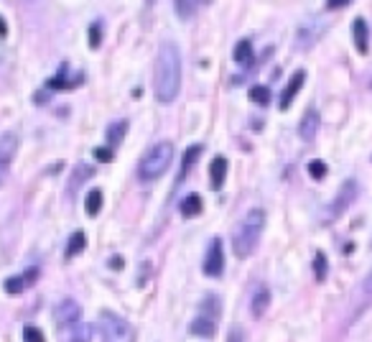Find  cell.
<instances>
[{
  "label": "cell",
  "mask_w": 372,
  "mask_h": 342,
  "mask_svg": "<svg viewBox=\"0 0 372 342\" xmlns=\"http://www.w3.org/2000/svg\"><path fill=\"white\" fill-rule=\"evenodd\" d=\"M181 89V51L174 41H163L153 67V92L163 105L174 103Z\"/></svg>",
  "instance_id": "obj_1"
},
{
  "label": "cell",
  "mask_w": 372,
  "mask_h": 342,
  "mask_svg": "<svg viewBox=\"0 0 372 342\" xmlns=\"http://www.w3.org/2000/svg\"><path fill=\"white\" fill-rule=\"evenodd\" d=\"M265 210L255 207L250 212H245V217L235 225V232H232V250L238 258H247V255L255 253V248L260 246V238L265 232Z\"/></svg>",
  "instance_id": "obj_2"
},
{
  "label": "cell",
  "mask_w": 372,
  "mask_h": 342,
  "mask_svg": "<svg viewBox=\"0 0 372 342\" xmlns=\"http://www.w3.org/2000/svg\"><path fill=\"white\" fill-rule=\"evenodd\" d=\"M171 161H174V144L171 141H161V144L153 146L151 151L141 159V164H138V179L141 182H156V179H161L168 171Z\"/></svg>",
  "instance_id": "obj_3"
},
{
  "label": "cell",
  "mask_w": 372,
  "mask_h": 342,
  "mask_svg": "<svg viewBox=\"0 0 372 342\" xmlns=\"http://www.w3.org/2000/svg\"><path fill=\"white\" fill-rule=\"evenodd\" d=\"M105 342H135V327L125 317H118L112 311H103L100 317Z\"/></svg>",
  "instance_id": "obj_4"
},
{
  "label": "cell",
  "mask_w": 372,
  "mask_h": 342,
  "mask_svg": "<svg viewBox=\"0 0 372 342\" xmlns=\"http://www.w3.org/2000/svg\"><path fill=\"white\" fill-rule=\"evenodd\" d=\"M18 153V138L16 133H0V187L6 184L10 171V164Z\"/></svg>",
  "instance_id": "obj_5"
},
{
  "label": "cell",
  "mask_w": 372,
  "mask_h": 342,
  "mask_svg": "<svg viewBox=\"0 0 372 342\" xmlns=\"http://www.w3.org/2000/svg\"><path fill=\"white\" fill-rule=\"evenodd\" d=\"M202 268H204V273L212 276V279H220L222 276V271H224V248H222L220 238H212V243H209V248H206V253H204Z\"/></svg>",
  "instance_id": "obj_6"
},
{
  "label": "cell",
  "mask_w": 372,
  "mask_h": 342,
  "mask_svg": "<svg viewBox=\"0 0 372 342\" xmlns=\"http://www.w3.org/2000/svg\"><path fill=\"white\" fill-rule=\"evenodd\" d=\"M324 28L326 26L321 18H309V21H303V24L299 26V31H296V46L311 49L321 36H324Z\"/></svg>",
  "instance_id": "obj_7"
},
{
  "label": "cell",
  "mask_w": 372,
  "mask_h": 342,
  "mask_svg": "<svg viewBox=\"0 0 372 342\" xmlns=\"http://www.w3.org/2000/svg\"><path fill=\"white\" fill-rule=\"evenodd\" d=\"M82 317V307L71 296H64L62 302H56L54 307V319L59 327H69V325H80Z\"/></svg>",
  "instance_id": "obj_8"
},
{
  "label": "cell",
  "mask_w": 372,
  "mask_h": 342,
  "mask_svg": "<svg viewBox=\"0 0 372 342\" xmlns=\"http://www.w3.org/2000/svg\"><path fill=\"white\" fill-rule=\"evenodd\" d=\"M36 279H39V268H28L24 271V273H18V276H10V279H6V284H3V289L8 291V294H24L26 289H31L33 284H36Z\"/></svg>",
  "instance_id": "obj_9"
},
{
  "label": "cell",
  "mask_w": 372,
  "mask_h": 342,
  "mask_svg": "<svg viewBox=\"0 0 372 342\" xmlns=\"http://www.w3.org/2000/svg\"><path fill=\"white\" fill-rule=\"evenodd\" d=\"M303 82H306V72H296L291 77V82L285 85V89H283V95H281V100H278V108L281 110H285L288 105L296 100V95H299V89L303 87Z\"/></svg>",
  "instance_id": "obj_10"
},
{
  "label": "cell",
  "mask_w": 372,
  "mask_h": 342,
  "mask_svg": "<svg viewBox=\"0 0 372 342\" xmlns=\"http://www.w3.org/2000/svg\"><path fill=\"white\" fill-rule=\"evenodd\" d=\"M357 197V182H344L342 184V189H339V197H337V202H334V207H332V217H337L339 212H344V210L355 202Z\"/></svg>",
  "instance_id": "obj_11"
},
{
  "label": "cell",
  "mask_w": 372,
  "mask_h": 342,
  "mask_svg": "<svg viewBox=\"0 0 372 342\" xmlns=\"http://www.w3.org/2000/svg\"><path fill=\"white\" fill-rule=\"evenodd\" d=\"M199 317H206L212 319V322H220V314H222V304H220V296L217 294H206L202 302H199Z\"/></svg>",
  "instance_id": "obj_12"
},
{
  "label": "cell",
  "mask_w": 372,
  "mask_h": 342,
  "mask_svg": "<svg viewBox=\"0 0 372 342\" xmlns=\"http://www.w3.org/2000/svg\"><path fill=\"white\" fill-rule=\"evenodd\" d=\"M270 307V291L268 287H258L255 289L253 299H250V311H253V317H263Z\"/></svg>",
  "instance_id": "obj_13"
},
{
  "label": "cell",
  "mask_w": 372,
  "mask_h": 342,
  "mask_svg": "<svg viewBox=\"0 0 372 342\" xmlns=\"http://www.w3.org/2000/svg\"><path fill=\"white\" fill-rule=\"evenodd\" d=\"M319 130V112L317 110H309L306 115L301 118V126H299V135H301V141H314V135Z\"/></svg>",
  "instance_id": "obj_14"
},
{
  "label": "cell",
  "mask_w": 372,
  "mask_h": 342,
  "mask_svg": "<svg viewBox=\"0 0 372 342\" xmlns=\"http://www.w3.org/2000/svg\"><path fill=\"white\" fill-rule=\"evenodd\" d=\"M209 179H212V189H222V184L227 179V159H217L212 161V166H209Z\"/></svg>",
  "instance_id": "obj_15"
},
{
  "label": "cell",
  "mask_w": 372,
  "mask_h": 342,
  "mask_svg": "<svg viewBox=\"0 0 372 342\" xmlns=\"http://www.w3.org/2000/svg\"><path fill=\"white\" fill-rule=\"evenodd\" d=\"M217 325L220 322H212V319L206 317H194V322H191V334H197V337H214V332H217Z\"/></svg>",
  "instance_id": "obj_16"
},
{
  "label": "cell",
  "mask_w": 372,
  "mask_h": 342,
  "mask_svg": "<svg viewBox=\"0 0 372 342\" xmlns=\"http://www.w3.org/2000/svg\"><path fill=\"white\" fill-rule=\"evenodd\" d=\"M367 36H370V31H367V24H364V18H357L355 21V46L360 54H367V49H370V44H367Z\"/></svg>",
  "instance_id": "obj_17"
},
{
  "label": "cell",
  "mask_w": 372,
  "mask_h": 342,
  "mask_svg": "<svg viewBox=\"0 0 372 342\" xmlns=\"http://www.w3.org/2000/svg\"><path fill=\"white\" fill-rule=\"evenodd\" d=\"M181 215L184 217H197L202 215V197L199 194H186V197L181 199Z\"/></svg>",
  "instance_id": "obj_18"
},
{
  "label": "cell",
  "mask_w": 372,
  "mask_h": 342,
  "mask_svg": "<svg viewBox=\"0 0 372 342\" xmlns=\"http://www.w3.org/2000/svg\"><path fill=\"white\" fill-rule=\"evenodd\" d=\"M85 248H87V235H85L82 230L74 232V235L69 238V243H67V255H69V258H74V255H80Z\"/></svg>",
  "instance_id": "obj_19"
},
{
  "label": "cell",
  "mask_w": 372,
  "mask_h": 342,
  "mask_svg": "<svg viewBox=\"0 0 372 342\" xmlns=\"http://www.w3.org/2000/svg\"><path fill=\"white\" fill-rule=\"evenodd\" d=\"M85 207H87V215L89 217H97L100 215V210H103V191L100 189H92L85 199Z\"/></svg>",
  "instance_id": "obj_20"
},
{
  "label": "cell",
  "mask_w": 372,
  "mask_h": 342,
  "mask_svg": "<svg viewBox=\"0 0 372 342\" xmlns=\"http://www.w3.org/2000/svg\"><path fill=\"white\" fill-rule=\"evenodd\" d=\"M199 156H202V146H191V148H186V153H184V159H181V176H186L191 169H194Z\"/></svg>",
  "instance_id": "obj_21"
},
{
  "label": "cell",
  "mask_w": 372,
  "mask_h": 342,
  "mask_svg": "<svg viewBox=\"0 0 372 342\" xmlns=\"http://www.w3.org/2000/svg\"><path fill=\"white\" fill-rule=\"evenodd\" d=\"M125 133H127V120H115V123L107 128V141H110V146H118Z\"/></svg>",
  "instance_id": "obj_22"
},
{
  "label": "cell",
  "mask_w": 372,
  "mask_h": 342,
  "mask_svg": "<svg viewBox=\"0 0 372 342\" xmlns=\"http://www.w3.org/2000/svg\"><path fill=\"white\" fill-rule=\"evenodd\" d=\"M253 59V44H250V39H242L235 46V62L238 64H245V62H250Z\"/></svg>",
  "instance_id": "obj_23"
},
{
  "label": "cell",
  "mask_w": 372,
  "mask_h": 342,
  "mask_svg": "<svg viewBox=\"0 0 372 342\" xmlns=\"http://www.w3.org/2000/svg\"><path fill=\"white\" fill-rule=\"evenodd\" d=\"M176 16L179 18H194V13H197V8H202V3H184V0H176Z\"/></svg>",
  "instance_id": "obj_24"
},
{
  "label": "cell",
  "mask_w": 372,
  "mask_h": 342,
  "mask_svg": "<svg viewBox=\"0 0 372 342\" xmlns=\"http://www.w3.org/2000/svg\"><path fill=\"white\" fill-rule=\"evenodd\" d=\"M247 95H250V100H253L255 105H260V108H268V105H270L268 87H260V85H258V87H253L250 92H247Z\"/></svg>",
  "instance_id": "obj_25"
},
{
  "label": "cell",
  "mask_w": 372,
  "mask_h": 342,
  "mask_svg": "<svg viewBox=\"0 0 372 342\" xmlns=\"http://www.w3.org/2000/svg\"><path fill=\"white\" fill-rule=\"evenodd\" d=\"M89 340H92V325H77L69 334V342H89Z\"/></svg>",
  "instance_id": "obj_26"
},
{
  "label": "cell",
  "mask_w": 372,
  "mask_h": 342,
  "mask_svg": "<svg viewBox=\"0 0 372 342\" xmlns=\"http://www.w3.org/2000/svg\"><path fill=\"white\" fill-rule=\"evenodd\" d=\"M100 41H103V24L95 21V24L89 26V46L100 49Z\"/></svg>",
  "instance_id": "obj_27"
},
{
  "label": "cell",
  "mask_w": 372,
  "mask_h": 342,
  "mask_svg": "<svg viewBox=\"0 0 372 342\" xmlns=\"http://www.w3.org/2000/svg\"><path fill=\"white\" fill-rule=\"evenodd\" d=\"M309 174L314 176V179H324V176L329 174V169H326L324 161H309Z\"/></svg>",
  "instance_id": "obj_28"
},
{
  "label": "cell",
  "mask_w": 372,
  "mask_h": 342,
  "mask_svg": "<svg viewBox=\"0 0 372 342\" xmlns=\"http://www.w3.org/2000/svg\"><path fill=\"white\" fill-rule=\"evenodd\" d=\"M24 342H44V332L39 327H24Z\"/></svg>",
  "instance_id": "obj_29"
},
{
  "label": "cell",
  "mask_w": 372,
  "mask_h": 342,
  "mask_svg": "<svg viewBox=\"0 0 372 342\" xmlns=\"http://www.w3.org/2000/svg\"><path fill=\"white\" fill-rule=\"evenodd\" d=\"M314 271H317L319 281L326 279V255L324 253H317V258H314Z\"/></svg>",
  "instance_id": "obj_30"
},
{
  "label": "cell",
  "mask_w": 372,
  "mask_h": 342,
  "mask_svg": "<svg viewBox=\"0 0 372 342\" xmlns=\"http://www.w3.org/2000/svg\"><path fill=\"white\" fill-rule=\"evenodd\" d=\"M227 342H245V337H242V327H232L230 334H227Z\"/></svg>",
  "instance_id": "obj_31"
},
{
  "label": "cell",
  "mask_w": 372,
  "mask_h": 342,
  "mask_svg": "<svg viewBox=\"0 0 372 342\" xmlns=\"http://www.w3.org/2000/svg\"><path fill=\"white\" fill-rule=\"evenodd\" d=\"M349 8V0H326V10H339Z\"/></svg>",
  "instance_id": "obj_32"
},
{
  "label": "cell",
  "mask_w": 372,
  "mask_h": 342,
  "mask_svg": "<svg viewBox=\"0 0 372 342\" xmlns=\"http://www.w3.org/2000/svg\"><path fill=\"white\" fill-rule=\"evenodd\" d=\"M95 159L107 164V161H112V151L110 148H95Z\"/></svg>",
  "instance_id": "obj_33"
},
{
  "label": "cell",
  "mask_w": 372,
  "mask_h": 342,
  "mask_svg": "<svg viewBox=\"0 0 372 342\" xmlns=\"http://www.w3.org/2000/svg\"><path fill=\"white\" fill-rule=\"evenodd\" d=\"M362 289H364V291H367V294H370V296H372V271H370V276H367V279H364Z\"/></svg>",
  "instance_id": "obj_34"
},
{
  "label": "cell",
  "mask_w": 372,
  "mask_h": 342,
  "mask_svg": "<svg viewBox=\"0 0 372 342\" xmlns=\"http://www.w3.org/2000/svg\"><path fill=\"white\" fill-rule=\"evenodd\" d=\"M8 33V24H6V18L0 16V36H6Z\"/></svg>",
  "instance_id": "obj_35"
},
{
  "label": "cell",
  "mask_w": 372,
  "mask_h": 342,
  "mask_svg": "<svg viewBox=\"0 0 372 342\" xmlns=\"http://www.w3.org/2000/svg\"><path fill=\"white\" fill-rule=\"evenodd\" d=\"M370 87H372V82H370Z\"/></svg>",
  "instance_id": "obj_36"
}]
</instances>
